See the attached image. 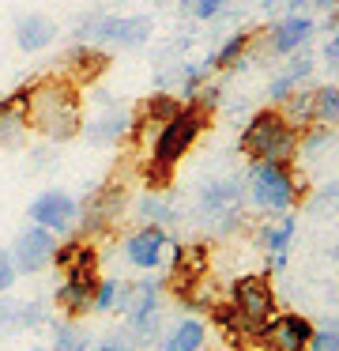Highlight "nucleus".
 <instances>
[{"label":"nucleus","instance_id":"nucleus-1","mask_svg":"<svg viewBox=\"0 0 339 351\" xmlns=\"http://www.w3.org/2000/svg\"><path fill=\"white\" fill-rule=\"evenodd\" d=\"M19 114L23 125L34 132H42L45 140H75L83 132L79 121V95H75L72 80H38V84L23 87L19 91Z\"/></svg>","mask_w":339,"mask_h":351},{"label":"nucleus","instance_id":"nucleus-2","mask_svg":"<svg viewBox=\"0 0 339 351\" xmlns=\"http://www.w3.org/2000/svg\"><path fill=\"white\" fill-rule=\"evenodd\" d=\"M211 106H215V87H208L203 99H192L188 106H181L177 114L158 129L155 147H151V162H147V185L151 189H166V185H170L173 167L185 159L192 140L203 132V125H208V117H211Z\"/></svg>","mask_w":339,"mask_h":351},{"label":"nucleus","instance_id":"nucleus-3","mask_svg":"<svg viewBox=\"0 0 339 351\" xmlns=\"http://www.w3.org/2000/svg\"><path fill=\"white\" fill-rule=\"evenodd\" d=\"M298 129L279 110H260L241 132V152L253 162H290L298 155Z\"/></svg>","mask_w":339,"mask_h":351},{"label":"nucleus","instance_id":"nucleus-4","mask_svg":"<svg viewBox=\"0 0 339 351\" xmlns=\"http://www.w3.org/2000/svg\"><path fill=\"white\" fill-rule=\"evenodd\" d=\"M301 178L290 170V162H253L249 167V197L260 208L290 212L301 197Z\"/></svg>","mask_w":339,"mask_h":351},{"label":"nucleus","instance_id":"nucleus-5","mask_svg":"<svg viewBox=\"0 0 339 351\" xmlns=\"http://www.w3.org/2000/svg\"><path fill=\"white\" fill-rule=\"evenodd\" d=\"M230 306H234V313H238L245 332H260V328L275 317V295H271L264 276H241V280L234 283Z\"/></svg>","mask_w":339,"mask_h":351},{"label":"nucleus","instance_id":"nucleus-6","mask_svg":"<svg viewBox=\"0 0 339 351\" xmlns=\"http://www.w3.org/2000/svg\"><path fill=\"white\" fill-rule=\"evenodd\" d=\"M95 287H98V253L90 245H79L72 265H68L64 287L57 291V302L68 313H83L90 306V298H95Z\"/></svg>","mask_w":339,"mask_h":351},{"label":"nucleus","instance_id":"nucleus-7","mask_svg":"<svg viewBox=\"0 0 339 351\" xmlns=\"http://www.w3.org/2000/svg\"><path fill=\"white\" fill-rule=\"evenodd\" d=\"M87 34H95L98 42H110V46H143L151 38V19L147 16H102L95 23H87Z\"/></svg>","mask_w":339,"mask_h":351},{"label":"nucleus","instance_id":"nucleus-8","mask_svg":"<svg viewBox=\"0 0 339 351\" xmlns=\"http://www.w3.org/2000/svg\"><path fill=\"white\" fill-rule=\"evenodd\" d=\"M53 250H57V238H53V230L45 227H27L19 238H15L12 245V268L15 272H38V268H45L53 261Z\"/></svg>","mask_w":339,"mask_h":351},{"label":"nucleus","instance_id":"nucleus-9","mask_svg":"<svg viewBox=\"0 0 339 351\" xmlns=\"http://www.w3.org/2000/svg\"><path fill=\"white\" fill-rule=\"evenodd\" d=\"M256 336H264L268 351H309L313 325L301 313H283V317H271Z\"/></svg>","mask_w":339,"mask_h":351},{"label":"nucleus","instance_id":"nucleus-10","mask_svg":"<svg viewBox=\"0 0 339 351\" xmlns=\"http://www.w3.org/2000/svg\"><path fill=\"white\" fill-rule=\"evenodd\" d=\"M30 219H34V227H45V230H68L75 219V200L68 197L64 189H45L34 197V204H30Z\"/></svg>","mask_w":339,"mask_h":351},{"label":"nucleus","instance_id":"nucleus-11","mask_svg":"<svg viewBox=\"0 0 339 351\" xmlns=\"http://www.w3.org/2000/svg\"><path fill=\"white\" fill-rule=\"evenodd\" d=\"M200 212L226 227V223L241 212V185L234 182V178H215V182H208L200 189Z\"/></svg>","mask_w":339,"mask_h":351},{"label":"nucleus","instance_id":"nucleus-12","mask_svg":"<svg viewBox=\"0 0 339 351\" xmlns=\"http://www.w3.org/2000/svg\"><path fill=\"white\" fill-rule=\"evenodd\" d=\"M125 204H128V197H125L121 185H102V189H95L90 200L83 204V230H87V234L105 230L121 212H125Z\"/></svg>","mask_w":339,"mask_h":351},{"label":"nucleus","instance_id":"nucleus-13","mask_svg":"<svg viewBox=\"0 0 339 351\" xmlns=\"http://www.w3.org/2000/svg\"><path fill=\"white\" fill-rule=\"evenodd\" d=\"M128 325L140 340H151L158 328V283L143 280L140 287H132V298H128Z\"/></svg>","mask_w":339,"mask_h":351},{"label":"nucleus","instance_id":"nucleus-14","mask_svg":"<svg viewBox=\"0 0 339 351\" xmlns=\"http://www.w3.org/2000/svg\"><path fill=\"white\" fill-rule=\"evenodd\" d=\"M166 242H170V238H166L162 227H143L125 242V253H128V261H132L136 268H155L158 261H162Z\"/></svg>","mask_w":339,"mask_h":351},{"label":"nucleus","instance_id":"nucleus-15","mask_svg":"<svg viewBox=\"0 0 339 351\" xmlns=\"http://www.w3.org/2000/svg\"><path fill=\"white\" fill-rule=\"evenodd\" d=\"M57 38V23H53L49 16H23L19 23H15V46L23 49V53H38V49H45L49 42Z\"/></svg>","mask_w":339,"mask_h":351},{"label":"nucleus","instance_id":"nucleus-16","mask_svg":"<svg viewBox=\"0 0 339 351\" xmlns=\"http://www.w3.org/2000/svg\"><path fill=\"white\" fill-rule=\"evenodd\" d=\"M309 34H313V19L309 16H286L283 23H275V31H271V49H275L279 57L298 53L309 42Z\"/></svg>","mask_w":339,"mask_h":351},{"label":"nucleus","instance_id":"nucleus-17","mask_svg":"<svg viewBox=\"0 0 339 351\" xmlns=\"http://www.w3.org/2000/svg\"><path fill=\"white\" fill-rule=\"evenodd\" d=\"M27 140V125H23V114H19V91L0 99V147L4 152H15L23 147Z\"/></svg>","mask_w":339,"mask_h":351},{"label":"nucleus","instance_id":"nucleus-18","mask_svg":"<svg viewBox=\"0 0 339 351\" xmlns=\"http://www.w3.org/2000/svg\"><path fill=\"white\" fill-rule=\"evenodd\" d=\"M42 321V306L38 302H12V298H0V336H12L19 328H30Z\"/></svg>","mask_w":339,"mask_h":351},{"label":"nucleus","instance_id":"nucleus-19","mask_svg":"<svg viewBox=\"0 0 339 351\" xmlns=\"http://www.w3.org/2000/svg\"><path fill=\"white\" fill-rule=\"evenodd\" d=\"M68 69H72V84H87V80H95L98 72H105V64H110V57L98 53V49H87V46H75L72 53L64 57Z\"/></svg>","mask_w":339,"mask_h":351},{"label":"nucleus","instance_id":"nucleus-20","mask_svg":"<svg viewBox=\"0 0 339 351\" xmlns=\"http://www.w3.org/2000/svg\"><path fill=\"white\" fill-rule=\"evenodd\" d=\"M309 121L328 125V129L339 121V87H316V91H309Z\"/></svg>","mask_w":339,"mask_h":351},{"label":"nucleus","instance_id":"nucleus-21","mask_svg":"<svg viewBox=\"0 0 339 351\" xmlns=\"http://www.w3.org/2000/svg\"><path fill=\"white\" fill-rule=\"evenodd\" d=\"M290 238H294V215H286L275 230H264V245H268V253H271V268H283L286 265Z\"/></svg>","mask_w":339,"mask_h":351},{"label":"nucleus","instance_id":"nucleus-22","mask_svg":"<svg viewBox=\"0 0 339 351\" xmlns=\"http://www.w3.org/2000/svg\"><path fill=\"white\" fill-rule=\"evenodd\" d=\"M203 343V325L200 321H181L170 332V340L162 343V351H200Z\"/></svg>","mask_w":339,"mask_h":351},{"label":"nucleus","instance_id":"nucleus-23","mask_svg":"<svg viewBox=\"0 0 339 351\" xmlns=\"http://www.w3.org/2000/svg\"><path fill=\"white\" fill-rule=\"evenodd\" d=\"M309 69H313V57H294V64L290 69L283 72V76L275 80V84H271V99H290L294 95V84H298V80H305L309 76Z\"/></svg>","mask_w":339,"mask_h":351},{"label":"nucleus","instance_id":"nucleus-24","mask_svg":"<svg viewBox=\"0 0 339 351\" xmlns=\"http://www.w3.org/2000/svg\"><path fill=\"white\" fill-rule=\"evenodd\" d=\"M177 110H181V106H177V102H173L166 91H162V95H151V99L143 102V110H140V121L158 125V129H162V125L170 121L173 114H177Z\"/></svg>","mask_w":339,"mask_h":351},{"label":"nucleus","instance_id":"nucleus-25","mask_svg":"<svg viewBox=\"0 0 339 351\" xmlns=\"http://www.w3.org/2000/svg\"><path fill=\"white\" fill-rule=\"evenodd\" d=\"M125 129H128V117L125 114H105V117H98V121L87 129V140H90V144H113Z\"/></svg>","mask_w":339,"mask_h":351},{"label":"nucleus","instance_id":"nucleus-26","mask_svg":"<svg viewBox=\"0 0 339 351\" xmlns=\"http://www.w3.org/2000/svg\"><path fill=\"white\" fill-rule=\"evenodd\" d=\"M249 42H253V34H249V31H238V34H234V38L223 46V49H218L215 57H211V64H215V69H230V64H238L241 57H245Z\"/></svg>","mask_w":339,"mask_h":351},{"label":"nucleus","instance_id":"nucleus-27","mask_svg":"<svg viewBox=\"0 0 339 351\" xmlns=\"http://www.w3.org/2000/svg\"><path fill=\"white\" fill-rule=\"evenodd\" d=\"M309 351H339V321H328L324 328H316Z\"/></svg>","mask_w":339,"mask_h":351},{"label":"nucleus","instance_id":"nucleus-28","mask_svg":"<svg viewBox=\"0 0 339 351\" xmlns=\"http://www.w3.org/2000/svg\"><path fill=\"white\" fill-rule=\"evenodd\" d=\"M57 351H87V336H83V328H72L64 325L57 332Z\"/></svg>","mask_w":339,"mask_h":351},{"label":"nucleus","instance_id":"nucleus-29","mask_svg":"<svg viewBox=\"0 0 339 351\" xmlns=\"http://www.w3.org/2000/svg\"><path fill=\"white\" fill-rule=\"evenodd\" d=\"M90 306H95V310H113V306H117V283H113V280H98Z\"/></svg>","mask_w":339,"mask_h":351},{"label":"nucleus","instance_id":"nucleus-30","mask_svg":"<svg viewBox=\"0 0 339 351\" xmlns=\"http://www.w3.org/2000/svg\"><path fill=\"white\" fill-rule=\"evenodd\" d=\"M313 208H316V212H321V215L336 212V208H339V182H328V185H324V189L316 193Z\"/></svg>","mask_w":339,"mask_h":351},{"label":"nucleus","instance_id":"nucleus-31","mask_svg":"<svg viewBox=\"0 0 339 351\" xmlns=\"http://www.w3.org/2000/svg\"><path fill=\"white\" fill-rule=\"evenodd\" d=\"M140 212L147 215V219H173L170 204H166L162 197H143V200H140Z\"/></svg>","mask_w":339,"mask_h":351},{"label":"nucleus","instance_id":"nucleus-32","mask_svg":"<svg viewBox=\"0 0 339 351\" xmlns=\"http://www.w3.org/2000/svg\"><path fill=\"white\" fill-rule=\"evenodd\" d=\"M298 147H305L309 155H321V147H331V129H328V125H321V132H309L305 144H298Z\"/></svg>","mask_w":339,"mask_h":351},{"label":"nucleus","instance_id":"nucleus-33","mask_svg":"<svg viewBox=\"0 0 339 351\" xmlns=\"http://www.w3.org/2000/svg\"><path fill=\"white\" fill-rule=\"evenodd\" d=\"M15 283V268H12V257L0 253V291H8Z\"/></svg>","mask_w":339,"mask_h":351},{"label":"nucleus","instance_id":"nucleus-34","mask_svg":"<svg viewBox=\"0 0 339 351\" xmlns=\"http://www.w3.org/2000/svg\"><path fill=\"white\" fill-rule=\"evenodd\" d=\"M218 8H223V0H196V4H192L196 19H211Z\"/></svg>","mask_w":339,"mask_h":351},{"label":"nucleus","instance_id":"nucleus-35","mask_svg":"<svg viewBox=\"0 0 339 351\" xmlns=\"http://www.w3.org/2000/svg\"><path fill=\"white\" fill-rule=\"evenodd\" d=\"M203 84V72L200 69H188L185 72V95H188V99H196V87H200Z\"/></svg>","mask_w":339,"mask_h":351},{"label":"nucleus","instance_id":"nucleus-36","mask_svg":"<svg viewBox=\"0 0 339 351\" xmlns=\"http://www.w3.org/2000/svg\"><path fill=\"white\" fill-rule=\"evenodd\" d=\"M324 61H328L331 69H339V34L328 42V46H324Z\"/></svg>","mask_w":339,"mask_h":351},{"label":"nucleus","instance_id":"nucleus-37","mask_svg":"<svg viewBox=\"0 0 339 351\" xmlns=\"http://www.w3.org/2000/svg\"><path fill=\"white\" fill-rule=\"evenodd\" d=\"M98 351H132V348H128V343L121 340V336H113V340H105V343H102V348H98Z\"/></svg>","mask_w":339,"mask_h":351},{"label":"nucleus","instance_id":"nucleus-38","mask_svg":"<svg viewBox=\"0 0 339 351\" xmlns=\"http://www.w3.org/2000/svg\"><path fill=\"white\" fill-rule=\"evenodd\" d=\"M313 4H316V8H336L339 0H313Z\"/></svg>","mask_w":339,"mask_h":351},{"label":"nucleus","instance_id":"nucleus-39","mask_svg":"<svg viewBox=\"0 0 339 351\" xmlns=\"http://www.w3.org/2000/svg\"><path fill=\"white\" fill-rule=\"evenodd\" d=\"M34 351H42V348H34Z\"/></svg>","mask_w":339,"mask_h":351}]
</instances>
